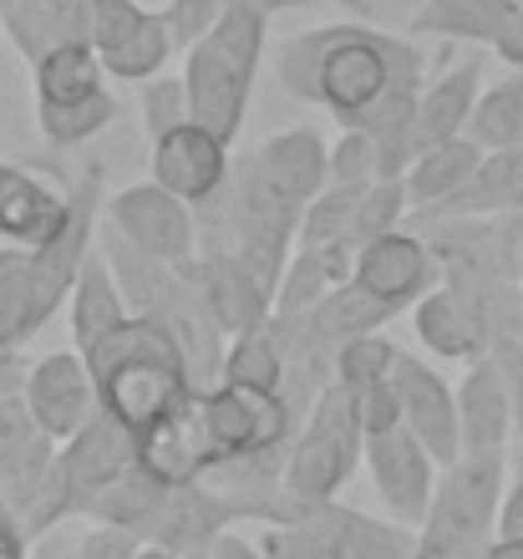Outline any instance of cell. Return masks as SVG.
Wrapping results in <instances>:
<instances>
[{"label": "cell", "instance_id": "3957f363", "mask_svg": "<svg viewBox=\"0 0 523 559\" xmlns=\"http://www.w3.org/2000/svg\"><path fill=\"white\" fill-rule=\"evenodd\" d=\"M264 21H270L264 11L234 0L229 15L183 61L193 122L209 128L214 138H224V143H234L239 128H245L249 92H254V72H260V57H264Z\"/></svg>", "mask_w": 523, "mask_h": 559}, {"label": "cell", "instance_id": "2e32d148", "mask_svg": "<svg viewBox=\"0 0 523 559\" xmlns=\"http://www.w3.org/2000/svg\"><path fill=\"white\" fill-rule=\"evenodd\" d=\"M457 423H463V457L509 463L513 453V392L503 361L494 352L473 361L457 382Z\"/></svg>", "mask_w": 523, "mask_h": 559}, {"label": "cell", "instance_id": "7a4b0ae2", "mask_svg": "<svg viewBox=\"0 0 523 559\" xmlns=\"http://www.w3.org/2000/svg\"><path fill=\"white\" fill-rule=\"evenodd\" d=\"M87 367L97 377L103 407L112 417H122L132 432H143L163 413H174L178 402L199 386L189 346H183V336L174 331L168 316H132L103 346H92Z\"/></svg>", "mask_w": 523, "mask_h": 559}, {"label": "cell", "instance_id": "e0dca14e", "mask_svg": "<svg viewBox=\"0 0 523 559\" xmlns=\"http://www.w3.org/2000/svg\"><path fill=\"white\" fill-rule=\"evenodd\" d=\"M234 519H245V514H239V503L224 488L178 484L163 493V509L153 519V530H147V545H163L183 559H209L218 539L229 534Z\"/></svg>", "mask_w": 523, "mask_h": 559}, {"label": "cell", "instance_id": "d4e9b609", "mask_svg": "<svg viewBox=\"0 0 523 559\" xmlns=\"http://www.w3.org/2000/svg\"><path fill=\"white\" fill-rule=\"evenodd\" d=\"M488 163V153H483L473 138H452V143L442 147H427V153H417V163H412V174L402 178L407 183V199L412 209H421V214H437L442 204H452L457 193L478 178V168Z\"/></svg>", "mask_w": 523, "mask_h": 559}, {"label": "cell", "instance_id": "c3c4849f", "mask_svg": "<svg viewBox=\"0 0 523 559\" xmlns=\"http://www.w3.org/2000/svg\"><path fill=\"white\" fill-rule=\"evenodd\" d=\"M51 559H76V555H51Z\"/></svg>", "mask_w": 523, "mask_h": 559}, {"label": "cell", "instance_id": "484cf974", "mask_svg": "<svg viewBox=\"0 0 523 559\" xmlns=\"http://www.w3.org/2000/svg\"><path fill=\"white\" fill-rule=\"evenodd\" d=\"M107 92V67L97 46H57L36 61V107H76Z\"/></svg>", "mask_w": 523, "mask_h": 559}, {"label": "cell", "instance_id": "603a6c76", "mask_svg": "<svg viewBox=\"0 0 523 559\" xmlns=\"http://www.w3.org/2000/svg\"><path fill=\"white\" fill-rule=\"evenodd\" d=\"M350 275H356V250H346V245H320V250L295 245L290 265H285L280 290H275V316L280 321L316 316V310L325 306Z\"/></svg>", "mask_w": 523, "mask_h": 559}, {"label": "cell", "instance_id": "cb8c5ba5", "mask_svg": "<svg viewBox=\"0 0 523 559\" xmlns=\"http://www.w3.org/2000/svg\"><path fill=\"white\" fill-rule=\"evenodd\" d=\"M67 310H72V346L82 356H87L92 346H103L112 331H122V325L132 321V306H128V295H122V285H117L112 265H107L103 245L87 254V265L76 275Z\"/></svg>", "mask_w": 523, "mask_h": 559}, {"label": "cell", "instance_id": "4316f807", "mask_svg": "<svg viewBox=\"0 0 523 559\" xmlns=\"http://www.w3.org/2000/svg\"><path fill=\"white\" fill-rule=\"evenodd\" d=\"M218 382L229 386H254V392H285L290 382V361H285V346L270 325H249L229 341L224 352V367H218Z\"/></svg>", "mask_w": 523, "mask_h": 559}, {"label": "cell", "instance_id": "277c9868", "mask_svg": "<svg viewBox=\"0 0 523 559\" xmlns=\"http://www.w3.org/2000/svg\"><path fill=\"white\" fill-rule=\"evenodd\" d=\"M503 488H509V463L457 457L452 468H442L412 559H488L498 539Z\"/></svg>", "mask_w": 523, "mask_h": 559}, {"label": "cell", "instance_id": "ee69618b", "mask_svg": "<svg viewBox=\"0 0 523 559\" xmlns=\"http://www.w3.org/2000/svg\"><path fill=\"white\" fill-rule=\"evenodd\" d=\"M245 5H254V11L275 15V11H290V5H316V0H245Z\"/></svg>", "mask_w": 523, "mask_h": 559}, {"label": "cell", "instance_id": "83f0119b", "mask_svg": "<svg viewBox=\"0 0 523 559\" xmlns=\"http://www.w3.org/2000/svg\"><path fill=\"white\" fill-rule=\"evenodd\" d=\"M163 493H168V484H158L143 463H132L122 478H112V484L92 499L87 519L92 524H117V530H132L147 539V530H153V519H158V509H163Z\"/></svg>", "mask_w": 523, "mask_h": 559}, {"label": "cell", "instance_id": "74e56055", "mask_svg": "<svg viewBox=\"0 0 523 559\" xmlns=\"http://www.w3.org/2000/svg\"><path fill=\"white\" fill-rule=\"evenodd\" d=\"M147 539L132 530H117V524H92L82 534V545H76V559H138Z\"/></svg>", "mask_w": 523, "mask_h": 559}, {"label": "cell", "instance_id": "b9f144b4", "mask_svg": "<svg viewBox=\"0 0 523 559\" xmlns=\"http://www.w3.org/2000/svg\"><path fill=\"white\" fill-rule=\"evenodd\" d=\"M209 559H270V555H264V549H260V539H245V534H224V539H218V545H214V555H209Z\"/></svg>", "mask_w": 523, "mask_h": 559}, {"label": "cell", "instance_id": "681fc988", "mask_svg": "<svg viewBox=\"0 0 523 559\" xmlns=\"http://www.w3.org/2000/svg\"><path fill=\"white\" fill-rule=\"evenodd\" d=\"M0 5H5V0H0Z\"/></svg>", "mask_w": 523, "mask_h": 559}, {"label": "cell", "instance_id": "f35d334b", "mask_svg": "<svg viewBox=\"0 0 523 559\" xmlns=\"http://www.w3.org/2000/svg\"><path fill=\"white\" fill-rule=\"evenodd\" d=\"M494 356L503 361V377H509V392H513V457H519V473H523V341L498 336Z\"/></svg>", "mask_w": 523, "mask_h": 559}, {"label": "cell", "instance_id": "d590c367", "mask_svg": "<svg viewBox=\"0 0 523 559\" xmlns=\"http://www.w3.org/2000/svg\"><path fill=\"white\" fill-rule=\"evenodd\" d=\"M229 5L234 0H168V5H163V26H168L178 51H193V46L229 15Z\"/></svg>", "mask_w": 523, "mask_h": 559}, {"label": "cell", "instance_id": "1f68e13d", "mask_svg": "<svg viewBox=\"0 0 523 559\" xmlns=\"http://www.w3.org/2000/svg\"><path fill=\"white\" fill-rule=\"evenodd\" d=\"M407 209H412L407 183H402V178H377V183L361 193V209H356V224H350V250H366L371 239L396 235Z\"/></svg>", "mask_w": 523, "mask_h": 559}, {"label": "cell", "instance_id": "f6af8a7d", "mask_svg": "<svg viewBox=\"0 0 523 559\" xmlns=\"http://www.w3.org/2000/svg\"><path fill=\"white\" fill-rule=\"evenodd\" d=\"M138 559H183V555H174V549H163V545H143Z\"/></svg>", "mask_w": 523, "mask_h": 559}, {"label": "cell", "instance_id": "44dd1931", "mask_svg": "<svg viewBox=\"0 0 523 559\" xmlns=\"http://www.w3.org/2000/svg\"><path fill=\"white\" fill-rule=\"evenodd\" d=\"M0 26L15 36V46L31 57V67L57 51V46H92L97 31V0H5L0 5Z\"/></svg>", "mask_w": 523, "mask_h": 559}, {"label": "cell", "instance_id": "d6986e66", "mask_svg": "<svg viewBox=\"0 0 523 559\" xmlns=\"http://www.w3.org/2000/svg\"><path fill=\"white\" fill-rule=\"evenodd\" d=\"M132 463H138V432L122 417L107 413V407L72 442H61V468H67V484L76 493V514H87L92 499L112 478H122Z\"/></svg>", "mask_w": 523, "mask_h": 559}, {"label": "cell", "instance_id": "5bb4252c", "mask_svg": "<svg viewBox=\"0 0 523 559\" xmlns=\"http://www.w3.org/2000/svg\"><path fill=\"white\" fill-rule=\"evenodd\" d=\"M92 46H97L107 76H122V82L163 76L168 57L178 51L168 26H163V11H143L138 0H97Z\"/></svg>", "mask_w": 523, "mask_h": 559}, {"label": "cell", "instance_id": "7402d4cb", "mask_svg": "<svg viewBox=\"0 0 523 559\" xmlns=\"http://www.w3.org/2000/svg\"><path fill=\"white\" fill-rule=\"evenodd\" d=\"M483 61L467 57L457 67H448L442 76H432L417 97V112H412V133H417V153L427 147H442L452 138H467V122H473V107H478L483 87Z\"/></svg>", "mask_w": 523, "mask_h": 559}, {"label": "cell", "instance_id": "7bdbcfd3", "mask_svg": "<svg viewBox=\"0 0 523 559\" xmlns=\"http://www.w3.org/2000/svg\"><path fill=\"white\" fill-rule=\"evenodd\" d=\"M488 559H523V539H494Z\"/></svg>", "mask_w": 523, "mask_h": 559}, {"label": "cell", "instance_id": "4fadbf2b", "mask_svg": "<svg viewBox=\"0 0 523 559\" xmlns=\"http://www.w3.org/2000/svg\"><path fill=\"white\" fill-rule=\"evenodd\" d=\"M392 392L402 402V423L417 432V442L427 453L452 468L463 457V423H457V386L421 356L402 352L396 356V371H392Z\"/></svg>", "mask_w": 523, "mask_h": 559}, {"label": "cell", "instance_id": "8d00e7d4", "mask_svg": "<svg viewBox=\"0 0 523 559\" xmlns=\"http://www.w3.org/2000/svg\"><path fill=\"white\" fill-rule=\"evenodd\" d=\"M41 438H46V432L36 427L26 397H0V468H5V463H15L21 453H31Z\"/></svg>", "mask_w": 523, "mask_h": 559}, {"label": "cell", "instance_id": "bcb514c9", "mask_svg": "<svg viewBox=\"0 0 523 559\" xmlns=\"http://www.w3.org/2000/svg\"><path fill=\"white\" fill-rule=\"evenodd\" d=\"M513 270H519V280H523V235H519V245H513Z\"/></svg>", "mask_w": 523, "mask_h": 559}, {"label": "cell", "instance_id": "ba28073f", "mask_svg": "<svg viewBox=\"0 0 523 559\" xmlns=\"http://www.w3.org/2000/svg\"><path fill=\"white\" fill-rule=\"evenodd\" d=\"M204 417L214 432L218 463L239 457H275L295 442V402L285 392H254V386H204Z\"/></svg>", "mask_w": 523, "mask_h": 559}, {"label": "cell", "instance_id": "e575fe53", "mask_svg": "<svg viewBox=\"0 0 523 559\" xmlns=\"http://www.w3.org/2000/svg\"><path fill=\"white\" fill-rule=\"evenodd\" d=\"M381 178V153H377V138L366 133V128H341L331 147V183H377Z\"/></svg>", "mask_w": 523, "mask_h": 559}, {"label": "cell", "instance_id": "f1b7e54d", "mask_svg": "<svg viewBox=\"0 0 523 559\" xmlns=\"http://www.w3.org/2000/svg\"><path fill=\"white\" fill-rule=\"evenodd\" d=\"M467 138L483 147V153H519L523 147V72L503 76L498 87H488L473 107V122H467Z\"/></svg>", "mask_w": 523, "mask_h": 559}, {"label": "cell", "instance_id": "f546056e", "mask_svg": "<svg viewBox=\"0 0 523 559\" xmlns=\"http://www.w3.org/2000/svg\"><path fill=\"white\" fill-rule=\"evenodd\" d=\"M366 189H371V183H366ZM366 189H356V183H325V189L310 199L295 245H306V250H320V245H346L350 250V224H356V209H361Z\"/></svg>", "mask_w": 523, "mask_h": 559}, {"label": "cell", "instance_id": "5b68a950", "mask_svg": "<svg viewBox=\"0 0 523 559\" xmlns=\"http://www.w3.org/2000/svg\"><path fill=\"white\" fill-rule=\"evenodd\" d=\"M260 549L270 559H412L417 530L371 519L341 499L300 503L290 524H264Z\"/></svg>", "mask_w": 523, "mask_h": 559}, {"label": "cell", "instance_id": "30bf717a", "mask_svg": "<svg viewBox=\"0 0 523 559\" xmlns=\"http://www.w3.org/2000/svg\"><path fill=\"white\" fill-rule=\"evenodd\" d=\"M366 468H371V484H377L387 514L407 530H421V519L432 509L437 478H442V463L421 448L417 432L407 423L371 432L366 438Z\"/></svg>", "mask_w": 523, "mask_h": 559}, {"label": "cell", "instance_id": "ffe728a7", "mask_svg": "<svg viewBox=\"0 0 523 559\" xmlns=\"http://www.w3.org/2000/svg\"><path fill=\"white\" fill-rule=\"evenodd\" d=\"M350 280L366 285V290L377 295V300H387L392 310H412L442 275H437V260H432V250H427V239L396 229V235L371 239L366 250H356V275Z\"/></svg>", "mask_w": 523, "mask_h": 559}, {"label": "cell", "instance_id": "ac0fdd59", "mask_svg": "<svg viewBox=\"0 0 523 559\" xmlns=\"http://www.w3.org/2000/svg\"><path fill=\"white\" fill-rule=\"evenodd\" d=\"M153 183L178 193L183 204H209L229 183V143L199 122H183L153 143Z\"/></svg>", "mask_w": 523, "mask_h": 559}, {"label": "cell", "instance_id": "9a60e30c", "mask_svg": "<svg viewBox=\"0 0 523 559\" xmlns=\"http://www.w3.org/2000/svg\"><path fill=\"white\" fill-rule=\"evenodd\" d=\"M412 325H417V341L442 361H483L494 352V325H488V306L478 300V290L467 285H432L412 306Z\"/></svg>", "mask_w": 523, "mask_h": 559}, {"label": "cell", "instance_id": "52a82bcc", "mask_svg": "<svg viewBox=\"0 0 523 559\" xmlns=\"http://www.w3.org/2000/svg\"><path fill=\"white\" fill-rule=\"evenodd\" d=\"M103 168L92 163L87 178L72 189V209L61 229L46 245L31 250V310H36V331L51 321V310H61L72 300V285L87 265V254L97 250V235H103Z\"/></svg>", "mask_w": 523, "mask_h": 559}, {"label": "cell", "instance_id": "d6a6232c", "mask_svg": "<svg viewBox=\"0 0 523 559\" xmlns=\"http://www.w3.org/2000/svg\"><path fill=\"white\" fill-rule=\"evenodd\" d=\"M112 118H117L112 92L92 97V103H76V107H36L41 138H46L51 147H76V143H87V138H97Z\"/></svg>", "mask_w": 523, "mask_h": 559}, {"label": "cell", "instance_id": "7dc6e473", "mask_svg": "<svg viewBox=\"0 0 523 559\" xmlns=\"http://www.w3.org/2000/svg\"><path fill=\"white\" fill-rule=\"evenodd\" d=\"M11 168L15 163H0V193H5V183H11Z\"/></svg>", "mask_w": 523, "mask_h": 559}, {"label": "cell", "instance_id": "ab89813d", "mask_svg": "<svg viewBox=\"0 0 523 559\" xmlns=\"http://www.w3.org/2000/svg\"><path fill=\"white\" fill-rule=\"evenodd\" d=\"M498 539H523V473H513L498 503Z\"/></svg>", "mask_w": 523, "mask_h": 559}, {"label": "cell", "instance_id": "8992f818", "mask_svg": "<svg viewBox=\"0 0 523 559\" xmlns=\"http://www.w3.org/2000/svg\"><path fill=\"white\" fill-rule=\"evenodd\" d=\"M361 457H366L361 407H356V397L331 377V382L310 397L306 423H300L290 453H285V488L306 503H325L341 493V484H350V473H356Z\"/></svg>", "mask_w": 523, "mask_h": 559}, {"label": "cell", "instance_id": "7c38bea8", "mask_svg": "<svg viewBox=\"0 0 523 559\" xmlns=\"http://www.w3.org/2000/svg\"><path fill=\"white\" fill-rule=\"evenodd\" d=\"M21 397H26L36 427H41L51 442H72L92 417L103 413V392H97V377H92L82 352L41 356V361L26 371Z\"/></svg>", "mask_w": 523, "mask_h": 559}, {"label": "cell", "instance_id": "4dcf8cb0", "mask_svg": "<svg viewBox=\"0 0 523 559\" xmlns=\"http://www.w3.org/2000/svg\"><path fill=\"white\" fill-rule=\"evenodd\" d=\"M396 356H402V346H392L381 331H371V336H356V341H346V346L335 352L331 377L346 386V392L361 397V392H377V386L392 382Z\"/></svg>", "mask_w": 523, "mask_h": 559}, {"label": "cell", "instance_id": "8fae6325", "mask_svg": "<svg viewBox=\"0 0 523 559\" xmlns=\"http://www.w3.org/2000/svg\"><path fill=\"white\" fill-rule=\"evenodd\" d=\"M138 463L168 488L204 484L218 468V448L204 417V386H193L174 413H163L153 427L138 432Z\"/></svg>", "mask_w": 523, "mask_h": 559}, {"label": "cell", "instance_id": "9c48e42d", "mask_svg": "<svg viewBox=\"0 0 523 559\" xmlns=\"http://www.w3.org/2000/svg\"><path fill=\"white\" fill-rule=\"evenodd\" d=\"M107 224L122 239H132L138 250H147L153 260L168 265H189L199 250V224H193V204H183L178 193H168L163 183H128L107 199Z\"/></svg>", "mask_w": 523, "mask_h": 559}, {"label": "cell", "instance_id": "6da1fadb", "mask_svg": "<svg viewBox=\"0 0 523 559\" xmlns=\"http://www.w3.org/2000/svg\"><path fill=\"white\" fill-rule=\"evenodd\" d=\"M275 76L290 97L325 107L341 128H366V133L412 118L421 97L417 51L356 21L316 26L285 41L275 57Z\"/></svg>", "mask_w": 523, "mask_h": 559}, {"label": "cell", "instance_id": "60d3db41", "mask_svg": "<svg viewBox=\"0 0 523 559\" xmlns=\"http://www.w3.org/2000/svg\"><path fill=\"white\" fill-rule=\"evenodd\" d=\"M26 530H21V519L11 514V503L0 499V559H26Z\"/></svg>", "mask_w": 523, "mask_h": 559}, {"label": "cell", "instance_id": "836d02e7", "mask_svg": "<svg viewBox=\"0 0 523 559\" xmlns=\"http://www.w3.org/2000/svg\"><path fill=\"white\" fill-rule=\"evenodd\" d=\"M138 97H143V128L147 138L158 143V138H168L174 128H183V122H193V103H189V82L183 76H147V82H138Z\"/></svg>", "mask_w": 523, "mask_h": 559}]
</instances>
